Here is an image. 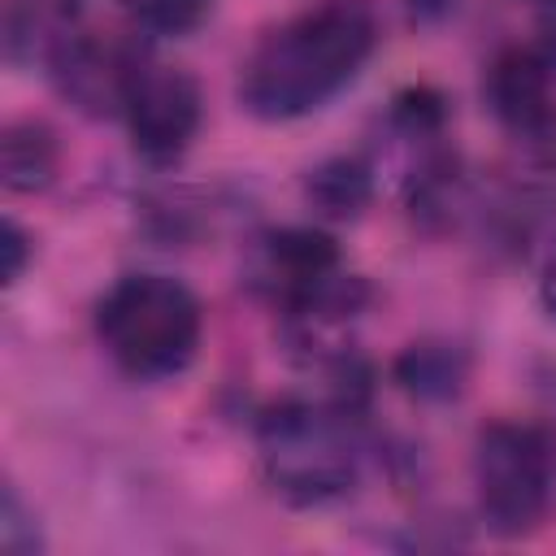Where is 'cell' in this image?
<instances>
[{
    "instance_id": "6da1fadb",
    "label": "cell",
    "mask_w": 556,
    "mask_h": 556,
    "mask_svg": "<svg viewBox=\"0 0 556 556\" xmlns=\"http://www.w3.org/2000/svg\"><path fill=\"white\" fill-rule=\"evenodd\" d=\"M378 43L369 0H317L261 35L239 70V104L261 122H291L339 96Z\"/></svg>"
},
{
    "instance_id": "7a4b0ae2",
    "label": "cell",
    "mask_w": 556,
    "mask_h": 556,
    "mask_svg": "<svg viewBox=\"0 0 556 556\" xmlns=\"http://www.w3.org/2000/svg\"><path fill=\"white\" fill-rule=\"evenodd\" d=\"M143 0H61L48 26V65L65 100L91 117L126 113L148 70Z\"/></svg>"
},
{
    "instance_id": "3957f363",
    "label": "cell",
    "mask_w": 556,
    "mask_h": 556,
    "mask_svg": "<svg viewBox=\"0 0 556 556\" xmlns=\"http://www.w3.org/2000/svg\"><path fill=\"white\" fill-rule=\"evenodd\" d=\"M200 330V300L169 274H126L96 304V334L109 361L139 382L182 374Z\"/></svg>"
},
{
    "instance_id": "277c9868",
    "label": "cell",
    "mask_w": 556,
    "mask_h": 556,
    "mask_svg": "<svg viewBox=\"0 0 556 556\" xmlns=\"http://www.w3.org/2000/svg\"><path fill=\"white\" fill-rule=\"evenodd\" d=\"M256 452L269 486L291 504H321L352 486L356 447L343 417L313 404H278L261 417Z\"/></svg>"
},
{
    "instance_id": "5b68a950",
    "label": "cell",
    "mask_w": 556,
    "mask_h": 556,
    "mask_svg": "<svg viewBox=\"0 0 556 556\" xmlns=\"http://www.w3.org/2000/svg\"><path fill=\"white\" fill-rule=\"evenodd\" d=\"M556 478V439L530 421H495L473 447L478 513L491 534H526L539 526Z\"/></svg>"
},
{
    "instance_id": "8992f818",
    "label": "cell",
    "mask_w": 556,
    "mask_h": 556,
    "mask_svg": "<svg viewBox=\"0 0 556 556\" xmlns=\"http://www.w3.org/2000/svg\"><path fill=\"white\" fill-rule=\"evenodd\" d=\"M200 83L182 70H143V78L135 83L130 100H126V126L135 139V152L152 165H169L178 161L195 130H200Z\"/></svg>"
},
{
    "instance_id": "52a82bcc",
    "label": "cell",
    "mask_w": 556,
    "mask_h": 556,
    "mask_svg": "<svg viewBox=\"0 0 556 556\" xmlns=\"http://www.w3.org/2000/svg\"><path fill=\"white\" fill-rule=\"evenodd\" d=\"M486 104L517 135H539L552 122V65L539 48H504L491 61Z\"/></svg>"
},
{
    "instance_id": "ba28073f",
    "label": "cell",
    "mask_w": 556,
    "mask_h": 556,
    "mask_svg": "<svg viewBox=\"0 0 556 556\" xmlns=\"http://www.w3.org/2000/svg\"><path fill=\"white\" fill-rule=\"evenodd\" d=\"M265 274L291 308H304L317 291L339 278V248L321 230H274L265 243Z\"/></svg>"
},
{
    "instance_id": "9c48e42d",
    "label": "cell",
    "mask_w": 556,
    "mask_h": 556,
    "mask_svg": "<svg viewBox=\"0 0 556 556\" xmlns=\"http://www.w3.org/2000/svg\"><path fill=\"white\" fill-rule=\"evenodd\" d=\"M0 174L9 191H43L56 174V135L35 117L9 122L0 139Z\"/></svg>"
},
{
    "instance_id": "30bf717a",
    "label": "cell",
    "mask_w": 556,
    "mask_h": 556,
    "mask_svg": "<svg viewBox=\"0 0 556 556\" xmlns=\"http://www.w3.org/2000/svg\"><path fill=\"white\" fill-rule=\"evenodd\" d=\"M395 378L421 400H447L465 382V356L447 343H413L395 361Z\"/></svg>"
},
{
    "instance_id": "8fae6325",
    "label": "cell",
    "mask_w": 556,
    "mask_h": 556,
    "mask_svg": "<svg viewBox=\"0 0 556 556\" xmlns=\"http://www.w3.org/2000/svg\"><path fill=\"white\" fill-rule=\"evenodd\" d=\"M308 195L330 217H356L374 195L369 165L356 161V156H334V161H326L308 174Z\"/></svg>"
},
{
    "instance_id": "7c38bea8",
    "label": "cell",
    "mask_w": 556,
    "mask_h": 556,
    "mask_svg": "<svg viewBox=\"0 0 556 556\" xmlns=\"http://www.w3.org/2000/svg\"><path fill=\"white\" fill-rule=\"evenodd\" d=\"M0 547L9 556H30V552L43 547L39 526H35V517L26 513V504L13 486H4V500H0Z\"/></svg>"
},
{
    "instance_id": "4fadbf2b",
    "label": "cell",
    "mask_w": 556,
    "mask_h": 556,
    "mask_svg": "<svg viewBox=\"0 0 556 556\" xmlns=\"http://www.w3.org/2000/svg\"><path fill=\"white\" fill-rule=\"evenodd\" d=\"M213 13V0H143L152 35H191Z\"/></svg>"
},
{
    "instance_id": "5bb4252c",
    "label": "cell",
    "mask_w": 556,
    "mask_h": 556,
    "mask_svg": "<svg viewBox=\"0 0 556 556\" xmlns=\"http://www.w3.org/2000/svg\"><path fill=\"white\" fill-rule=\"evenodd\" d=\"M0 252H4L0 278H4V282H17L22 269H26V256H30V243H26V235L17 230V222H4V230H0Z\"/></svg>"
},
{
    "instance_id": "9a60e30c",
    "label": "cell",
    "mask_w": 556,
    "mask_h": 556,
    "mask_svg": "<svg viewBox=\"0 0 556 556\" xmlns=\"http://www.w3.org/2000/svg\"><path fill=\"white\" fill-rule=\"evenodd\" d=\"M539 56L556 70V0H543V13H539Z\"/></svg>"
},
{
    "instance_id": "2e32d148",
    "label": "cell",
    "mask_w": 556,
    "mask_h": 556,
    "mask_svg": "<svg viewBox=\"0 0 556 556\" xmlns=\"http://www.w3.org/2000/svg\"><path fill=\"white\" fill-rule=\"evenodd\" d=\"M452 4H456V0H408V13H413V22L434 26V22H443V17L452 13Z\"/></svg>"
},
{
    "instance_id": "e0dca14e",
    "label": "cell",
    "mask_w": 556,
    "mask_h": 556,
    "mask_svg": "<svg viewBox=\"0 0 556 556\" xmlns=\"http://www.w3.org/2000/svg\"><path fill=\"white\" fill-rule=\"evenodd\" d=\"M539 295H543V308L556 317V243L547 248L543 256V274H539Z\"/></svg>"
}]
</instances>
